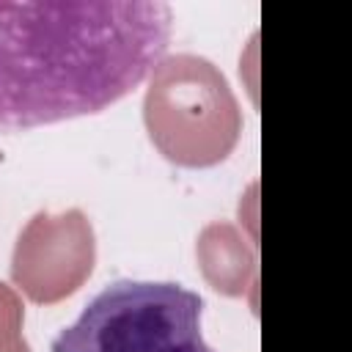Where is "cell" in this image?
Segmentation results:
<instances>
[{
	"mask_svg": "<svg viewBox=\"0 0 352 352\" xmlns=\"http://www.w3.org/2000/svg\"><path fill=\"white\" fill-rule=\"evenodd\" d=\"M160 0L0 3V132L110 107L165 58Z\"/></svg>",
	"mask_w": 352,
	"mask_h": 352,
	"instance_id": "6da1fadb",
	"label": "cell"
},
{
	"mask_svg": "<svg viewBox=\"0 0 352 352\" xmlns=\"http://www.w3.org/2000/svg\"><path fill=\"white\" fill-rule=\"evenodd\" d=\"M201 314V294L182 283L116 280L55 336L50 352H214Z\"/></svg>",
	"mask_w": 352,
	"mask_h": 352,
	"instance_id": "7a4b0ae2",
	"label": "cell"
},
{
	"mask_svg": "<svg viewBox=\"0 0 352 352\" xmlns=\"http://www.w3.org/2000/svg\"><path fill=\"white\" fill-rule=\"evenodd\" d=\"M143 118L154 146L179 165H214L236 146L242 116L220 69L190 52L151 69Z\"/></svg>",
	"mask_w": 352,
	"mask_h": 352,
	"instance_id": "3957f363",
	"label": "cell"
},
{
	"mask_svg": "<svg viewBox=\"0 0 352 352\" xmlns=\"http://www.w3.org/2000/svg\"><path fill=\"white\" fill-rule=\"evenodd\" d=\"M94 228L80 209L38 212L16 239L11 275L33 302H58L94 270Z\"/></svg>",
	"mask_w": 352,
	"mask_h": 352,
	"instance_id": "277c9868",
	"label": "cell"
},
{
	"mask_svg": "<svg viewBox=\"0 0 352 352\" xmlns=\"http://www.w3.org/2000/svg\"><path fill=\"white\" fill-rule=\"evenodd\" d=\"M198 261L212 289L223 294H242L253 272V250L231 223H212L204 228Z\"/></svg>",
	"mask_w": 352,
	"mask_h": 352,
	"instance_id": "5b68a950",
	"label": "cell"
},
{
	"mask_svg": "<svg viewBox=\"0 0 352 352\" xmlns=\"http://www.w3.org/2000/svg\"><path fill=\"white\" fill-rule=\"evenodd\" d=\"M0 352H30L22 338V302L0 283Z\"/></svg>",
	"mask_w": 352,
	"mask_h": 352,
	"instance_id": "8992f818",
	"label": "cell"
}]
</instances>
